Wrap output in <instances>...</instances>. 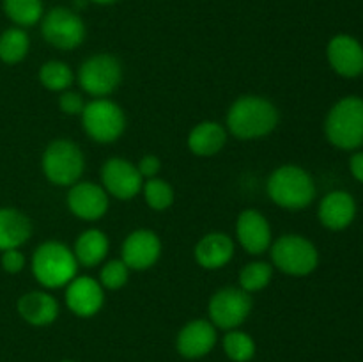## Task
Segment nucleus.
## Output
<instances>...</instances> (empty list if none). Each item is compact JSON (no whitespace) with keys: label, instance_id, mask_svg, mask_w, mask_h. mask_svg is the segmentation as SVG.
<instances>
[{"label":"nucleus","instance_id":"obj_1","mask_svg":"<svg viewBox=\"0 0 363 362\" xmlns=\"http://www.w3.org/2000/svg\"><path fill=\"white\" fill-rule=\"evenodd\" d=\"M279 123V110L272 102L259 96H243L233 103L227 114V126L238 138L266 137Z\"/></svg>","mask_w":363,"mask_h":362},{"label":"nucleus","instance_id":"obj_2","mask_svg":"<svg viewBox=\"0 0 363 362\" xmlns=\"http://www.w3.org/2000/svg\"><path fill=\"white\" fill-rule=\"evenodd\" d=\"M268 195L286 209H303L315 197L311 174L298 165H282L269 176Z\"/></svg>","mask_w":363,"mask_h":362},{"label":"nucleus","instance_id":"obj_3","mask_svg":"<svg viewBox=\"0 0 363 362\" xmlns=\"http://www.w3.org/2000/svg\"><path fill=\"white\" fill-rule=\"evenodd\" d=\"M78 261L73 252L59 241H45L32 258V272L39 284L46 287H60L77 277Z\"/></svg>","mask_w":363,"mask_h":362},{"label":"nucleus","instance_id":"obj_4","mask_svg":"<svg viewBox=\"0 0 363 362\" xmlns=\"http://www.w3.org/2000/svg\"><path fill=\"white\" fill-rule=\"evenodd\" d=\"M328 141L340 149H357L363 144V99L344 98L330 110L325 123Z\"/></svg>","mask_w":363,"mask_h":362},{"label":"nucleus","instance_id":"obj_5","mask_svg":"<svg viewBox=\"0 0 363 362\" xmlns=\"http://www.w3.org/2000/svg\"><path fill=\"white\" fill-rule=\"evenodd\" d=\"M43 172L53 185H74L84 172V155L71 141H53L43 153Z\"/></svg>","mask_w":363,"mask_h":362},{"label":"nucleus","instance_id":"obj_6","mask_svg":"<svg viewBox=\"0 0 363 362\" xmlns=\"http://www.w3.org/2000/svg\"><path fill=\"white\" fill-rule=\"evenodd\" d=\"M272 259L277 268L289 275H308L319 263L318 248L300 234L280 236L272 247Z\"/></svg>","mask_w":363,"mask_h":362},{"label":"nucleus","instance_id":"obj_7","mask_svg":"<svg viewBox=\"0 0 363 362\" xmlns=\"http://www.w3.org/2000/svg\"><path fill=\"white\" fill-rule=\"evenodd\" d=\"M84 128L96 142H113L121 137L126 126L124 112L110 99H94L82 110Z\"/></svg>","mask_w":363,"mask_h":362},{"label":"nucleus","instance_id":"obj_8","mask_svg":"<svg viewBox=\"0 0 363 362\" xmlns=\"http://www.w3.org/2000/svg\"><path fill=\"white\" fill-rule=\"evenodd\" d=\"M43 38L59 50H73L84 41L85 25L74 11L67 7H55L41 23Z\"/></svg>","mask_w":363,"mask_h":362},{"label":"nucleus","instance_id":"obj_9","mask_svg":"<svg viewBox=\"0 0 363 362\" xmlns=\"http://www.w3.org/2000/svg\"><path fill=\"white\" fill-rule=\"evenodd\" d=\"M121 77L123 70L119 60L108 53L91 57L78 70V82L82 89L92 96H106L116 91Z\"/></svg>","mask_w":363,"mask_h":362},{"label":"nucleus","instance_id":"obj_10","mask_svg":"<svg viewBox=\"0 0 363 362\" xmlns=\"http://www.w3.org/2000/svg\"><path fill=\"white\" fill-rule=\"evenodd\" d=\"M250 311L252 298L241 287H223L209 300V316L220 329H236L248 318Z\"/></svg>","mask_w":363,"mask_h":362},{"label":"nucleus","instance_id":"obj_11","mask_svg":"<svg viewBox=\"0 0 363 362\" xmlns=\"http://www.w3.org/2000/svg\"><path fill=\"white\" fill-rule=\"evenodd\" d=\"M105 190L117 199H133L142 188V176L137 167L124 158H110L101 169Z\"/></svg>","mask_w":363,"mask_h":362},{"label":"nucleus","instance_id":"obj_12","mask_svg":"<svg viewBox=\"0 0 363 362\" xmlns=\"http://www.w3.org/2000/svg\"><path fill=\"white\" fill-rule=\"evenodd\" d=\"M162 252L160 238L152 231H133L123 243V261L131 270H147L155 265Z\"/></svg>","mask_w":363,"mask_h":362},{"label":"nucleus","instance_id":"obj_13","mask_svg":"<svg viewBox=\"0 0 363 362\" xmlns=\"http://www.w3.org/2000/svg\"><path fill=\"white\" fill-rule=\"evenodd\" d=\"M326 53L333 70L342 77L351 78L363 73V48L353 35H335L328 43Z\"/></svg>","mask_w":363,"mask_h":362},{"label":"nucleus","instance_id":"obj_14","mask_svg":"<svg viewBox=\"0 0 363 362\" xmlns=\"http://www.w3.org/2000/svg\"><path fill=\"white\" fill-rule=\"evenodd\" d=\"M103 300L105 297H103L101 284L96 283L92 277H74L67 284L66 304L77 316L89 318V316L96 314L101 309Z\"/></svg>","mask_w":363,"mask_h":362},{"label":"nucleus","instance_id":"obj_15","mask_svg":"<svg viewBox=\"0 0 363 362\" xmlns=\"http://www.w3.org/2000/svg\"><path fill=\"white\" fill-rule=\"evenodd\" d=\"M67 206L80 219L98 220L106 213L108 195L94 183H74L67 194Z\"/></svg>","mask_w":363,"mask_h":362},{"label":"nucleus","instance_id":"obj_16","mask_svg":"<svg viewBox=\"0 0 363 362\" xmlns=\"http://www.w3.org/2000/svg\"><path fill=\"white\" fill-rule=\"evenodd\" d=\"M236 234L248 254H262L272 243V229L264 216L255 209H245L238 216Z\"/></svg>","mask_w":363,"mask_h":362},{"label":"nucleus","instance_id":"obj_17","mask_svg":"<svg viewBox=\"0 0 363 362\" xmlns=\"http://www.w3.org/2000/svg\"><path fill=\"white\" fill-rule=\"evenodd\" d=\"M216 330L206 319H194L177 336V351L186 358H201L213 350Z\"/></svg>","mask_w":363,"mask_h":362},{"label":"nucleus","instance_id":"obj_18","mask_svg":"<svg viewBox=\"0 0 363 362\" xmlns=\"http://www.w3.org/2000/svg\"><path fill=\"white\" fill-rule=\"evenodd\" d=\"M357 215L354 199L347 192H330L319 206V220L325 227L333 231L346 229Z\"/></svg>","mask_w":363,"mask_h":362},{"label":"nucleus","instance_id":"obj_19","mask_svg":"<svg viewBox=\"0 0 363 362\" xmlns=\"http://www.w3.org/2000/svg\"><path fill=\"white\" fill-rule=\"evenodd\" d=\"M18 312L30 325H50L59 314V304L45 291H30L18 300Z\"/></svg>","mask_w":363,"mask_h":362},{"label":"nucleus","instance_id":"obj_20","mask_svg":"<svg viewBox=\"0 0 363 362\" xmlns=\"http://www.w3.org/2000/svg\"><path fill=\"white\" fill-rule=\"evenodd\" d=\"M234 254V243L227 234L209 233L201 238L195 247V259L201 266L208 270H216L225 266Z\"/></svg>","mask_w":363,"mask_h":362},{"label":"nucleus","instance_id":"obj_21","mask_svg":"<svg viewBox=\"0 0 363 362\" xmlns=\"http://www.w3.org/2000/svg\"><path fill=\"white\" fill-rule=\"evenodd\" d=\"M32 224L27 215L14 208L0 209V251L18 248L30 238Z\"/></svg>","mask_w":363,"mask_h":362},{"label":"nucleus","instance_id":"obj_22","mask_svg":"<svg viewBox=\"0 0 363 362\" xmlns=\"http://www.w3.org/2000/svg\"><path fill=\"white\" fill-rule=\"evenodd\" d=\"M227 133L222 124L204 121L197 124L188 135V148L197 156H213L225 146Z\"/></svg>","mask_w":363,"mask_h":362},{"label":"nucleus","instance_id":"obj_23","mask_svg":"<svg viewBox=\"0 0 363 362\" xmlns=\"http://www.w3.org/2000/svg\"><path fill=\"white\" fill-rule=\"evenodd\" d=\"M106 252H108V238L99 229H89L82 233L74 245V258L87 268L99 265L105 259Z\"/></svg>","mask_w":363,"mask_h":362},{"label":"nucleus","instance_id":"obj_24","mask_svg":"<svg viewBox=\"0 0 363 362\" xmlns=\"http://www.w3.org/2000/svg\"><path fill=\"white\" fill-rule=\"evenodd\" d=\"M28 52V35L21 28H7L0 34V60L16 64L25 59Z\"/></svg>","mask_w":363,"mask_h":362},{"label":"nucleus","instance_id":"obj_25","mask_svg":"<svg viewBox=\"0 0 363 362\" xmlns=\"http://www.w3.org/2000/svg\"><path fill=\"white\" fill-rule=\"evenodd\" d=\"M4 11L7 18L16 25L30 27L41 18L43 2L41 0H4Z\"/></svg>","mask_w":363,"mask_h":362},{"label":"nucleus","instance_id":"obj_26","mask_svg":"<svg viewBox=\"0 0 363 362\" xmlns=\"http://www.w3.org/2000/svg\"><path fill=\"white\" fill-rule=\"evenodd\" d=\"M39 82L50 91H64L73 82V73L60 60H50L39 70Z\"/></svg>","mask_w":363,"mask_h":362},{"label":"nucleus","instance_id":"obj_27","mask_svg":"<svg viewBox=\"0 0 363 362\" xmlns=\"http://www.w3.org/2000/svg\"><path fill=\"white\" fill-rule=\"evenodd\" d=\"M223 348L230 361L234 362H248L255 353V343L248 334L233 330L223 339Z\"/></svg>","mask_w":363,"mask_h":362},{"label":"nucleus","instance_id":"obj_28","mask_svg":"<svg viewBox=\"0 0 363 362\" xmlns=\"http://www.w3.org/2000/svg\"><path fill=\"white\" fill-rule=\"evenodd\" d=\"M272 275H273V270L268 263H262V261L250 263V265L245 266L240 273L241 290H245L247 293L262 290V287H266L269 284Z\"/></svg>","mask_w":363,"mask_h":362},{"label":"nucleus","instance_id":"obj_29","mask_svg":"<svg viewBox=\"0 0 363 362\" xmlns=\"http://www.w3.org/2000/svg\"><path fill=\"white\" fill-rule=\"evenodd\" d=\"M144 195L147 204L156 212L170 208L174 202V190L167 181L158 180V177H149L147 183L144 185Z\"/></svg>","mask_w":363,"mask_h":362},{"label":"nucleus","instance_id":"obj_30","mask_svg":"<svg viewBox=\"0 0 363 362\" xmlns=\"http://www.w3.org/2000/svg\"><path fill=\"white\" fill-rule=\"evenodd\" d=\"M128 270L130 268L124 265L123 259H113V261H108L103 266L101 273H99V280L108 290H119L126 284Z\"/></svg>","mask_w":363,"mask_h":362},{"label":"nucleus","instance_id":"obj_31","mask_svg":"<svg viewBox=\"0 0 363 362\" xmlns=\"http://www.w3.org/2000/svg\"><path fill=\"white\" fill-rule=\"evenodd\" d=\"M0 263H2V268L6 270L7 273H18L23 270L25 258L18 248H9V251H2Z\"/></svg>","mask_w":363,"mask_h":362},{"label":"nucleus","instance_id":"obj_32","mask_svg":"<svg viewBox=\"0 0 363 362\" xmlns=\"http://www.w3.org/2000/svg\"><path fill=\"white\" fill-rule=\"evenodd\" d=\"M59 105H60V110L66 114H71V116H74V114H82V110H84V99H82V96L78 94V92H62V96H60L59 99Z\"/></svg>","mask_w":363,"mask_h":362},{"label":"nucleus","instance_id":"obj_33","mask_svg":"<svg viewBox=\"0 0 363 362\" xmlns=\"http://www.w3.org/2000/svg\"><path fill=\"white\" fill-rule=\"evenodd\" d=\"M160 167H162V163H160V158L155 155H145L144 158L140 160V163H138V172H140L142 177H155L156 174L160 172Z\"/></svg>","mask_w":363,"mask_h":362},{"label":"nucleus","instance_id":"obj_34","mask_svg":"<svg viewBox=\"0 0 363 362\" xmlns=\"http://www.w3.org/2000/svg\"><path fill=\"white\" fill-rule=\"evenodd\" d=\"M350 167L353 176L363 183V153H357V155H353V158H351L350 162Z\"/></svg>","mask_w":363,"mask_h":362},{"label":"nucleus","instance_id":"obj_35","mask_svg":"<svg viewBox=\"0 0 363 362\" xmlns=\"http://www.w3.org/2000/svg\"><path fill=\"white\" fill-rule=\"evenodd\" d=\"M91 2H96V4H101V6H106V4H112V2H116V0H91Z\"/></svg>","mask_w":363,"mask_h":362},{"label":"nucleus","instance_id":"obj_36","mask_svg":"<svg viewBox=\"0 0 363 362\" xmlns=\"http://www.w3.org/2000/svg\"><path fill=\"white\" fill-rule=\"evenodd\" d=\"M62 362H71V361H62Z\"/></svg>","mask_w":363,"mask_h":362}]
</instances>
